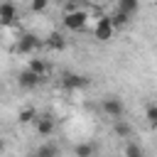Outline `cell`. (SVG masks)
Here are the masks:
<instances>
[{
	"label": "cell",
	"mask_w": 157,
	"mask_h": 157,
	"mask_svg": "<svg viewBox=\"0 0 157 157\" xmlns=\"http://www.w3.org/2000/svg\"><path fill=\"white\" fill-rule=\"evenodd\" d=\"M34 155H37V157H59V147H56V145H42Z\"/></svg>",
	"instance_id": "obj_13"
},
{
	"label": "cell",
	"mask_w": 157,
	"mask_h": 157,
	"mask_svg": "<svg viewBox=\"0 0 157 157\" xmlns=\"http://www.w3.org/2000/svg\"><path fill=\"white\" fill-rule=\"evenodd\" d=\"M145 118H147V123L152 128H157V105H147L145 108Z\"/></svg>",
	"instance_id": "obj_17"
},
{
	"label": "cell",
	"mask_w": 157,
	"mask_h": 157,
	"mask_svg": "<svg viewBox=\"0 0 157 157\" xmlns=\"http://www.w3.org/2000/svg\"><path fill=\"white\" fill-rule=\"evenodd\" d=\"M49 0H32V12H44Z\"/></svg>",
	"instance_id": "obj_19"
},
{
	"label": "cell",
	"mask_w": 157,
	"mask_h": 157,
	"mask_svg": "<svg viewBox=\"0 0 157 157\" xmlns=\"http://www.w3.org/2000/svg\"><path fill=\"white\" fill-rule=\"evenodd\" d=\"M74 155H76V157H91V155H93V145L81 142V145H76V147H74Z\"/></svg>",
	"instance_id": "obj_15"
},
{
	"label": "cell",
	"mask_w": 157,
	"mask_h": 157,
	"mask_svg": "<svg viewBox=\"0 0 157 157\" xmlns=\"http://www.w3.org/2000/svg\"><path fill=\"white\" fill-rule=\"evenodd\" d=\"M101 108H103V113H105L108 118H115V120H120V118H123V110H125L123 101H120V98H115V96H108V98H103Z\"/></svg>",
	"instance_id": "obj_2"
},
{
	"label": "cell",
	"mask_w": 157,
	"mask_h": 157,
	"mask_svg": "<svg viewBox=\"0 0 157 157\" xmlns=\"http://www.w3.org/2000/svg\"><path fill=\"white\" fill-rule=\"evenodd\" d=\"M128 20H130V17H128L125 12H120V10H115V15L110 17V22H113V27H115V29H118V27H123V25H128Z\"/></svg>",
	"instance_id": "obj_16"
},
{
	"label": "cell",
	"mask_w": 157,
	"mask_h": 157,
	"mask_svg": "<svg viewBox=\"0 0 157 157\" xmlns=\"http://www.w3.org/2000/svg\"><path fill=\"white\" fill-rule=\"evenodd\" d=\"M96 39H101V42H108L110 37H113V32H115V27H113V22H110V17H98L96 20Z\"/></svg>",
	"instance_id": "obj_3"
},
{
	"label": "cell",
	"mask_w": 157,
	"mask_h": 157,
	"mask_svg": "<svg viewBox=\"0 0 157 157\" xmlns=\"http://www.w3.org/2000/svg\"><path fill=\"white\" fill-rule=\"evenodd\" d=\"M118 10L130 17V15H135L140 10V0H118Z\"/></svg>",
	"instance_id": "obj_9"
},
{
	"label": "cell",
	"mask_w": 157,
	"mask_h": 157,
	"mask_svg": "<svg viewBox=\"0 0 157 157\" xmlns=\"http://www.w3.org/2000/svg\"><path fill=\"white\" fill-rule=\"evenodd\" d=\"M113 130H115V135H118V137H128V135H130V125H128L123 118H120V120H115Z\"/></svg>",
	"instance_id": "obj_14"
},
{
	"label": "cell",
	"mask_w": 157,
	"mask_h": 157,
	"mask_svg": "<svg viewBox=\"0 0 157 157\" xmlns=\"http://www.w3.org/2000/svg\"><path fill=\"white\" fill-rule=\"evenodd\" d=\"M54 2H69V0H54Z\"/></svg>",
	"instance_id": "obj_20"
},
{
	"label": "cell",
	"mask_w": 157,
	"mask_h": 157,
	"mask_svg": "<svg viewBox=\"0 0 157 157\" xmlns=\"http://www.w3.org/2000/svg\"><path fill=\"white\" fill-rule=\"evenodd\" d=\"M34 130H37L42 137H47V135L54 132V120H52L49 115H39V118L34 120Z\"/></svg>",
	"instance_id": "obj_7"
},
{
	"label": "cell",
	"mask_w": 157,
	"mask_h": 157,
	"mask_svg": "<svg viewBox=\"0 0 157 157\" xmlns=\"http://www.w3.org/2000/svg\"><path fill=\"white\" fill-rule=\"evenodd\" d=\"M27 69H32L37 76H42V78H47V64L42 61V59H29V66Z\"/></svg>",
	"instance_id": "obj_12"
},
{
	"label": "cell",
	"mask_w": 157,
	"mask_h": 157,
	"mask_svg": "<svg viewBox=\"0 0 157 157\" xmlns=\"http://www.w3.org/2000/svg\"><path fill=\"white\" fill-rule=\"evenodd\" d=\"M39 44H42V42H39L34 34H22V37H20V44H17V52H20V54H32L34 49H39Z\"/></svg>",
	"instance_id": "obj_5"
},
{
	"label": "cell",
	"mask_w": 157,
	"mask_h": 157,
	"mask_svg": "<svg viewBox=\"0 0 157 157\" xmlns=\"http://www.w3.org/2000/svg\"><path fill=\"white\" fill-rule=\"evenodd\" d=\"M17 81H20V86H22V88H37L44 78H42V76H37L32 69H25V71H20Z\"/></svg>",
	"instance_id": "obj_4"
},
{
	"label": "cell",
	"mask_w": 157,
	"mask_h": 157,
	"mask_svg": "<svg viewBox=\"0 0 157 157\" xmlns=\"http://www.w3.org/2000/svg\"><path fill=\"white\" fill-rule=\"evenodd\" d=\"M47 44H49V47H52L54 52H56V49L61 52V49L66 47V39H64V37H61L59 32H52V34H49V39H47Z\"/></svg>",
	"instance_id": "obj_11"
},
{
	"label": "cell",
	"mask_w": 157,
	"mask_h": 157,
	"mask_svg": "<svg viewBox=\"0 0 157 157\" xmlns=\"http://www.w3.org/2000/svg\"><path fill=\"white\" fill-rule=\"evenodd\" d=\"M86 20H88L86 10H74V12H66L64 15V27L71 29V32H78V29L86 27Z\"/></svg>",
	"instance_id": "obj_1"
},
{
	"label": "cell",
	"mask_w": 157,
	"mask_h": 157,
	"mask_svg": "<svg viewBox=\"0 0 157 157\" xmlns=\"http://www.w3.org/2000/svg\"><path fill=\"white\" fill-rule=\"evenodd\" d=\"M125 157H145V155H142V150L137 145H128L125 147Z\"/></svg>",
	"instance_id": "obj_18"
},
{
	"label": "cell",
	"mask_w": 157,
	"mask_h": 157,
	"mask_svg": "<svg viewBox=\"0 0 157 157\" xmlns=\"http://www.w3.org/2000/svg\"><path fill=\"white\" fill-rule=\"evenodd\" d=\"M15 12H17V10H15V5H12L10 0H5V2L0 5V22H2L5 27H7V25H12V20H15Z\"/></svg>",
	"instance_id": "obj_8"
},
{
	"label": "cell",
	"mask_w": 157,
	"mask_h": 157,
	"mask_svg": "<svg viewBox=\"0 0 157 157\" xmlns=\"http://www.w3.org/2000/svg\"><path fill=\"white\" fill-rule=\"evenodd\" d=\"M37 118H39V113H37L32 105H27V108H22V110H20V123H22V125H27V123H34Z\"/></svg>",
	"instance_id": "obj_10"
},
{
	"label": "cell",
	"mask_w": 157,
	"mask_h": 157,
	"mask_svg": "<svg viewBox=\"0 0 157 157\" xmlns=\"http://www.w3.org/2000/svg\"><path fill=\"white\" fill-rule=\"evenodd\" d=\"M29 157H37V155H29Z\"/></svg>",
	"instance_id": "obj_22"
},
{
	"label": "cell",
	"mask_w": 157,
	"mask_h": 157,
	"mask_svg": "<svg viewBox=\"0 0 157 157\" xmlns=\"http://www.w3.org/2000/svg\"><path fill=\"white\" fill-rule=\"evenodd\" d=\"M86 86H88L86 76H78V74H66L64 76V88H69V91H78V88H86Z\"/></svg>",
	"instance_id": "obj_6"
},
{
	"label": "cell",
	"mask_w": 157,
	"mask_h": 157,
	"mask_svg": "<svg viewBox=\"0 0 157 157\" xmlns=\"http://www.w3.org/2000/svg\"><path fill=\"white\" fill-rule=\"evenodd\" d=\"M152 2H155V7H157V0H152Z\"/></svg>",
	"instance_id": "obj_21"
}]
</instances>
